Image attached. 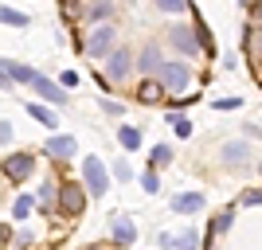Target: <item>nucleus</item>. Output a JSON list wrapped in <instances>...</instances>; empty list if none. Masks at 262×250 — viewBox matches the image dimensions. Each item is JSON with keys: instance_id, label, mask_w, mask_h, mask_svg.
<instances>
[{"instance_id": "obj_29", "label": "nucleus", "mask_w": 262, "mask_h": 250, "mask_svg": "<svg viewBox=\"0 0 262 250\" xmlns=\"http://www.w3.org/2000/svg\"><path fill=\"white\" fill-rule=\"evenodd\" d=\"M0 86H4V90L12 86V75H8V71H4V59H0Z\"/></svg>"}, {"instance_id": "obj_33", "label": "nucleus", "mask_w": 262, "mask_h": 250, "mask_svg": "<svg viewBox=\"0 0 262 250\" xmlns=\"http://www.w3.org/2000/svg\"><path fill=\"white\" fill-rule=\"evenodd\" d=\"M239 4H258V0H239Z\"/></svg>"}, {"instance_id": "obj_2", "label": "nucleus", "mask_w": 262, "mask_h": 250, "mask_svg": "<svg viewBox=\"0 0 262 250\" xmlns=\"http://www.w3.org/2000/svg\"><path fill=\"white\" fill-rule=\"evenodd\" d=\"M161 86L164 90H172V94H184L188 86H192V66L184 63V59H172V63H164L161 66Z\"/></svg>"}, {"instance_id": "obj_26", "label": "nucleus", "mask_w": 262, "mask_h": 250, "mask_svg": "<svg viewBox=\"0 0 262 250\" xmlns=\"http://www.w3.org/2000/svg\"><path fill=\"white\" fill-rule=\"evenodd\" d=\"M114 176H118L121 184H125V180H133V168H129L125 161H118V164H114Z\"/></svg>"}, {"instance_id": "obj_10", "label": "nucleus", "mask_w": 262, "mask_h": 250, "mask_svg": "<svg viewBox=\"0 0 262 250\" xmlns=\"http://www.w3.org/2000/svg\"><path fill=\"white\" fill-rule=\"evenodd\" d=\"M28 86H32V90H35V94H39L43 102H55V106H63V102H67V94H63L59 86H55L51 78H43V75H35L32 82H28Z\"/></svg>"}, {"instance_id": "obj_34", "label": "nucleus", "mask_w": 262, "mask_h": 250, "mask_svg": "<svg viewBox=\"0 0 262 250\" xmlns=\"http://www.w3.org/2000/svg\"><path fill=\"white\" fill-rule=\"evenodd\" d=\"M86 250H98V246H86Z\"/></svg>"}, {"instance_id": "obj_28", "label": "nucleus", "mask_w": 262, "mask_h": 250, "mask_svg": "<svg viewBox=\"0 0 262 250\" xmlns=\"http://www.w3.org/2000/svg\"><path fill=\"white\" fill-rule=\"evenodd\" d=\"M51 196H55V184H43V188H39V203H51Z\"/></svg>"}, {"instance_id": "obj_32", "label": "nucleus", "mask_w": 262, "mask_h": 250, "mask_svg": "<svg viewBox=\"0 0 262 250\" xmlns=\"http://www.w3.org/2000/svg\"><path fill=\"white\" fill-rule=\"evenodd\" d=\"M63 8H75V0H63Z\"/></svg>"}, {"instance_id": "obj_19", "label": "nucleus", "mask_w": 262, "mask_h": 250, "mask_svg": "<svg viewBox=\"0 0 262 250\" xmlns=\"http://www.w3.org/2000/svg\"><path fill=\"white\" fill-rule=\"evenodd\" d=\"M32 207H35V199H32V196H20L16 203H12V219H16V223H24V219L32 215Z\"/></svg>"}, {"instance_id": "obj_20", "label": "nucleus", "mask_w": 262, "mask_h": 250, "mask_svg": "<svg viewBox=\"0 0 262 250\" xmlns=\"http://www.w3.org/2000/svg\"><path fill=\"white\" fill-rule=\"evenodd\" d=\"M164 98V86H161V78H149L141 86V102H161Z\"/></svg>"}, {"instance_id": "obj_16", "label": "nucleus", "mask_w": 262, "mask_h": 250, "mask_svg": "<svg viewBox=\"0 0 262 250\" xmlns=\"http://www.w3.org/2000/svg\"><path fill=\"white\" fill-rule=\"evenodd\" d=\"M118 141H121V149H141V133L133 129V125H118Z\"/></svg>"}, {"instance_id": "obj_13", "label": "nucleus", "mask_w": 262, "mask_h": 250, "mask_svg": "<svg viewBox=\"0 0 262 250\" xmlns=\"http://www.w3.org/2000/svg\"><path fill=\"white\" fill-rule=\"evenodd\" d=\"M219 156H223L227 164H243L247 156H251V145L247 141H227L223 149H219Z\"/></svg>"}, {"instance_id": "obj_12", "label": "nucleus", "mask_w": 262, "mask_h": 250, "mask_svg": "<svg viewBox=\"0 0 262 250\" xmlns=\"http://www.w3.org/2000/svg\"><path fill=\"white\" fill-rule=\"evenodd\" d=\"M172 207L180 215H196L200 207H204V196H200V192H180V196L172 199Z\"/></svg>"}, {"instance_id": "obj_11", "label": "nucleus", "mask_w": 262, "mask_h": 250, "mask_svg": "<svg viewBox=\"0 0 262 250\" xmlns=\"http://www.w3.org/2000/svg\"><path fill=\"white\" fill-rule=\"evenodd\" d=\"M110 235L121 242V246H133V239H137V227H133V219H125V215H118L114 223H110Z\"/></svg>"}, {"instance_id": "obj_23", "label": "nucleus", "mask_w": 262, "mask_h": 250, "mask_svg": "<svg viewBox=\"0 0 262 250\" xmlns=\"http://www.w3.org/2000/svg\"><path fill=\"white\" fill-rule=\"evenodd\" d=\"M196 246H200L196 231H184V235H176V239H172V250H196Z\"/></svg>"}, {"instance_id": "obj_15", "label": "nucleus", "mask_w": 262, "mask_h": 250, "mask_svg": "<svg viewBox=\"0 0 262 250\" xmlns=\"http://www.w3.org/2000/svg\"><path fill=\"white\" fill-rule=\"evenodd\" d=\"M4 71L12 75V82H32V78H35V71H32V66H24V63H12V59H4Z\"/></svg>"}, {"instance_id": "obj_24", "label": "nucleus", "mask_w": 262, "mask_h": 250, "mask_svg": "<svg viewBox=\"0 0 262 250\" xmlns=\"http://www.w3.org/2000/svg\"><path fill=\"white\" fill-rule=\"evenodd\" d=\"M161 12H172V16H180V12L188 8V0H153Z\"/></svg>"}, {"instance_id": "obj_31", "label": "nucleus", "mask_w": 262, "mask_h": 250, "mask_svg": "<svg viewBox=\"0 0 262 250\" xmlns=\"http://www.w3.org/2000/svg\"><path fill=\"white\" fill-rule=\"evenodd\" d=\"M0 141H12V125L8 121H0Z\"/></svg>"}, {"instance_id": "obj_3", "label": "nucleus", "mask_w": 262, "mask_h": 250, "mask_svg": "<svg viewBox=\"0 0 262 250\" xmlns=\"http://www.w3.org/2000/svg\"><path fill=\"white\" fill-rule=\"evenodd\" d=\"M82 180H86V192L94 199H102L110 192V172H106V164H102L98 156H86V161H82Z\"/></svg>"}, {"instance_id": "obj_27", "label": "nucleus", "mask_w": 262, "mask_h": 250, "mask_svg": "<svg viewBox=\"0 0 262 250\" xmlns=\"http://www.w3.org/2000/svg\"><path fill=\"white\" fill-rule=\"evenodd\" d=\"M262 203V192H247V196H243V207H258Z\"/></svg>"}, {"instance_id": "obj_7", "label": "nucleus", "mask_w": 262, "mask_h": 250, "mask_svg": "<svg viewBox=\"0 0 262 250\" xmlns=\"http://www.w3.org/2000/svg\"><path fill=\"white\" fill-rule=\"evenodd\" d=\"M47 152H51L55 161H71V156H78V141L71 133H55L51 141H47Z\"/></svg>"}, {"instance_id": "obj_30", "label": "nucleus", "mask_w": 262, "mask_h": 250, "mask_svg": "<svg viewBox=\"0 0 262 250\" xmlns=\"http://www.w3.org/2000/svg\"><path fill=\"white\" fill-rule=\"evenodd\" d=\"M227 223H231V215H219L215 223H211V231H227Z\"/></svg>"}, {"instance_id": "obj_25", "label": "nucleus", "mask_w": 262, "mask_h": 250, "mask_svg": "<svg viewBox=\"0 0 262 250\" xmlns=\"http://www.w3.org/2000/svg\"><path fill=\"white\" fill-rule=\"evenodd\" d=\"M141 188L149 192V196H157V192H161V180H157V172H153V168H149V172L141 176Z\"/></svg>"}, {"instance_id": "obj_4", "label": "nucleus", "mask_w": 262, "mask_h": 250, "mask_svg": "<svg viewBox=\"0 0 262 250\" xmlns=\"http://www.w3.org/2000/svg\"><path fill=\"white\" fill-rule=\"evenodd\" d=\"M114 47H118V32H114L110 24H102V28H94V32H90V39L82 43V51H86L90 59H106Z\"/></svg>"}, {"instance_id": "obj_1", "label": "nucleus", "mask_w": 262, "mask_h": 250, "mask_svg": "<svg viewBox=\"0 0 262 250\" xmlns=\"http://www.w3.org/2000/svg\"><path fill=\"white\" fill-rule=\"evenodd\" d=\"M137 71V59H133V51H125V47H114V51L106 55V82L110 86H121L125 78Z\"/></svg>"}, {"instance_id": "obj_14", "label": "nucleus", "mask_w": 262, "mask_h": 250, "mask_svg": "<svg viewBox=\"0 0 262 250\" xmlns=\"http://www.w3.org/2000/svg\"><path fill=\"white\" fill-rule=\"evenodd\" d=\"M110 12H114V0H94V4L86 8V24H102Z\"/></svg>"}, {"instance_id": "obj_8", "label": "nucleus", "mask_w": 262, "mask_h": 250, "mask_svg": "<svg viewBox=\"0 0 262 250\" xmlns=\"http://www.w3.org/2000/svg\"><path fill=\"white\" fill-rule=\"evenodd\" d=\"M59 203H63L67 215H78V211L86 207V192H82L78 184H63L59 188Z\"/></svg>"}, {"instance_id": "obj_9", "label": "nucleus", "mask_w": 262, "mask_h": 250, "mask_svg": "<svg viewBox=\"0 0 262 250\" xmlns=\"http://www.w3.org/2000/svg\"><path fill=\"white\" fill-rule=\"evenodd\" d=\"M161 66H164L161 47H157V43H145L141 55H137V71H141V75H161Z\"/></svg>"}, {"instance_id": "obj_21", "label": "nucleus", "mask_w": 262, "mask_h": 250, "mask_svg": "<svg viewBox=\"0 0 262 250\" xmlns=\"http://www.w3.org/2000/svg\"><path fill=\"white\" fill-rule=\"evenodd\" d=\"M0 24H8V28H28V16H24V12H12V8H4V4H0Z\"/></svg>"}, {"instance_id": "obj_6", "label": "nucleus", "mask_w": 262, "mask_h": 250, "mask_svg": "<svg viewBox=\"0 0 262 250\" xmlns=\"http://www.w3.org/2000/svg\"><path fill=\"white\" fill-rule=\"evenodd\" d=\"M0 172L8 176V180H28V176L35 172V156H28V152H16V156H4V164H0Z\"/></svg>"}, {"instance_id": "obj_22", "label": "nucleus", "mask_w": 262, "mask_h": 250, "mask_svg": "<svg viewBox=\"0 0 262 250\" xmlns=\"http://www.w3.org/2000/svg\"><path fill=\"white\" fill-rule=\"evenodd\" d=\"M172 161V149L168 145H153V152H149V168H161V164Z\"/></svg>"}, {"instance_id": "obj_18", "label": "nucleus", "mask_w": 262, "mask_h": 250, "mask_svg": "<svg viewBox=\"0 0 262 250\" xmlns=\"http://www.w3.org/2000/svg\"><path fill=\"white\" fill-rule=\"evenodd\" d=\"M168 125H172V133H176V137H184V141L192 137V121H188L184 113H168Z\"/></svg>"}, {"instance_id": "obj_17", "label": "nucleus", "mask_w": 262, "mask_h": 250, "mask_svg": "<svg viewBox=\"0 0 262 250\" xmlns=\"http://www.w3.org/2000/svg\"><path fill=\"white\" fill-rule=\"evenodd\" d=\"M28 113H32L35 121H43L47 129H55V125H59V118H55V113H51L47 106H39V102H28Z\"/></svg>"}, {"instance_id": "obj_5", "label": "nucleus", "mask_w": 262, "mask_h": 250, "mask_svg": "<svg viewBox=\"0 0 262 250\" xmlns=\"http://www.w3.org/2000/svg\"><path fill=\"white\" fill-rule=\"evenodd\" d=\"M168 43H172L180 55H196L200 47H204V43H200V32H196V28H188V24L168 28Z\"/></svg>"}]
</instances>
